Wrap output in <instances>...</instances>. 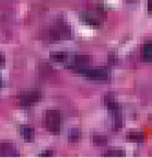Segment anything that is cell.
<instances>
[{"label": "cell", "instance_id": "cell-17", "mask_svg": "<svg viewBox=\"0 0 152 158\" xmlns=\"http://www.w3.org/2000/svg\"><path fill=\"white\" fill-rule=\"evenodd\" d=\"M148 10L151 11V0H148Z\"/></svg>", "mask_w": 152, "mask_h": 158}, {"label": "cell", "instance_id": "cell-14", "mask_svg": "<svg viewBox=\"0 0 152 158\" xmlns=\"http://www.w3.org/2000/svg\"><path fill=\"white\" fill-rule=\"evenodd\" d=\"M105 156H125V152L118 151V149H110L107 153H105Z\"/></svg>", "mask_w": 152, "mask_h": 158}, {"label": "cell", "instance_id": "cell-7", "mask_svg": "<svg viewBox=\"0 0 152 158\" xmlns=\"http://www.w3.org/2000/svg\"><path fill=\"white\" fill-rule=\"evenodd\" d=\"M80 17H81V20H82L86 24L90 25V27H98L101 23L100 20L96 17H94V15H92L91 13L84 12V13H82Z\"/></svg>", "mask_w": 152, "mask_h": 158}, {"label": "cell", "instance_id": "cell-13", "mask_svg": "<svg viewBox=\"0 0 152 158\" xmlns=\"http://www.w3.org/2000/svg\"><path fill=\"white\" fill-rule=\"evenodd\" d=\"M93 142L95 145H100V146H104L107 143V141H106V138L104 136H98V135H95L93 137Z\"/></svg>", "mask_w": 152, "mask_h": 158}, {"label": "cell", "instance_id": "cell-2", "mask_svg": "<svg viewBox=\"0 0 152 158\" xmlns=\"http://www.w3.org/2000/svg\"><path fill=\"white\" fill-rule=\"evenodd\" d=\"M77 72L81 75L88 77V78L94 79V80H105L110 77V73L106 68H82L77 69Z\"/></svg>", "mask_w": 152, "mask_h": 158}, {"label": "cell", "instance_id": "cell-8", "mask_svg": "<svg viewBox=\"0 0 152 158\" xmlns=\"http://www.w3.org/2000/svg\"><path fill=\"white\" fill-rule=\"evenodd\" d=\"M21 135L26 142H33L35 137V131L32 126L29 125H23L21 127Z\"/></svg>", "mask_w": 152, "mask_h": 158}, {"label": "cell", "instance_id": "cell-1", "mask_svg": "<svg viewBox=\"0 0 152 158\" xmlns=\"http://www.w3.org/2000/svg\"><path fill=\"white\" fill-rule=\"evenodd\" d=\"M46 125L52 134H59L60 132V112L57 110H49L46 112Z\"/></svg>", "mask_w": 152, "mask_h": 158}, {"label": "cell", "instance_id": "cell-3", "mask_svg": "<svg viewBox=\"0 0 152 158\" xmlns=\"http://www.w3.org/2000/svg\"><path fill=\"white\" fill-rule=\"evenodd\" d=\"M19 99H20V103L22 104L23 106H30L41 100V94L37 91L23 92L19 97Z\"/></svg>", "mask_w": 152, "mask_h": 158}, {"label": "cell", "instance_id": "cell-6", "mask_svg": "<svg viewBox=\"0 0 152 158\" xmlns=\"http://www.w3.org/2000/svg\"><path fill=\"white\" fill-rule=\"evenodd\" d=\"M91 60V57L88 56V55H77V56L74 57L71 62V65H69V67L72 69H79L84 67L86 64H89Z\"/></svg>", "mask_w": 152, "mask_h": 158}, {"label": "cell", "instance_id": "cell-4", "mask_svg": "<svg viewBox=\"0 0 152 158\" xmlns=\"http://www.w3.org/2000/svg\"><path fill=\"white\" fill-rule=\"evenodd\" d=\"M69 34V29L66 24L64 23H57V25H53L49 30V37L55 40L62 39V37H66V35Z\"/></svg>", "mask_w": 152, "mask_h": 158}, {"label": "cell", "instance_id": "cell-11", "mask_svg": "<svg viewBox=\"0 0 152 158\" xmlns=\"http://www.w3.org/2000/svg\"><path fill=\"white\" fill-rule=\"evenodd\" d=\"M67 57H68V55L65 52H53L52 54H50V58H52L54 62H57V63L66 62Z\"/></svg>", "mask_w": 152, "mask_h": 158}, {"label": "cell", "instance_id": "cell-16", "mask_svg": "<svg viewBox=\"0 0 152 158\" xmlns=\"http://www.w3.org/2000/svg\"><path fill=\"white\" fill-rule=\"evenodd\" d=\"M5 63V56L2 54H0V65H2Z\"/></svg>", "mask_w": 152, "mask_h": 158}, {"label": "cell", "instance_id": "cell-10", "mask_svg": "<svg viewBox=\"0 0 152 158\" xmlns=\"http://www.w3.org/2000/svg\"><path fill=\"white\" fill-rule=\"evenodd\" d=\"M127 138L131 142H138V143H140V142L145 141V135H143V133H141V132L131 131L127 135Z\"/></svg>", "mask_w": 152, "mask_h": 158}, {"label": "cell", "instance_id": "cell-12", "mask_svg": "<svg viewBox=\"0 0 152 158\" xmlns=\"http://www.w3.org/2000/svg\"><path fill=\"white\" fill-rule=\"evenodd\" d=\"M79 138H80V131L74 128V130H71L70 133H69V141L70 142H77L79 141Z\"/></svg>", "mask_w": 152, "mask_h": 158}, {"label": "cell", "instance_id": "cell-18", "mask_svg": "<svg viewBox=\"0 0 152 158\" xmlns=\"http://www.w3.org/2000/svg\"><path fill=\"white\" fill-rule=\"evenodd\" d=\"M2 86V81H1V78H0V87Z\"/></svg>", "mask_w": 152, "mask_h": 158}, {"label": "cell", "instance_id": "cell-9", "mask_svg": "<svg viewBox=\"0 0 152 158\" xmlns=\"http://www.w3.org/2000/svg\"><path fill=\"white\" fill-rule=\"evenodd\" d=\"M142 55H143V58L147 60V62H151L152 60V44H151V41H147L145 42L142 46Z\"/></svg>", "mask_w": 152, "mask_h": 158}, {"label": "cell", "instance_id": "cell-5", "mask_svg": "<svg viewBox=\"0 0 152 158\" xmlns=\"http://www.w3.org/2000/svg\"><path fill=\"white\" fill-rule=\"evenodd\" d=\"M17 147L12 143H0V156H19Z\"/></svg>", "mask_w": 152, "mask_h": 158}, {"label": "cell", "instance_id": "cell-15", "mask_svg": "<svg viewBox=\"0 0 152 158\" xmlns=\"http://www.w3.org/2000/svg\"><path fill=\"white\" fill-rule=\"evenodd\" d=\"M52 155H53L52 152H45V153L39 154V156H52Z\"/></svg>", "mask_w": 152, "mask_h": 158}]
</instances>
